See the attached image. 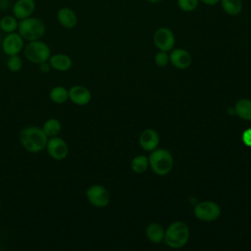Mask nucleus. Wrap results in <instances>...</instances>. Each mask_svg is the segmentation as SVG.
<instances>
[{"mask_svg": "<svg viewBox=\"0 0 251 251\" xmlns=\"http://www.w3.org/2000/svg\"><path fill=\"white\" fill-rule=\"evenodd\" d=\"M48 136L41 127L36 126H25L20 133V142L25 150L30 153H38L45 149Z\"/></svg>", "mask_w": 251, "mask_h": 251, "instance_id": "f257e3e1", "label": "nucleus"}, {"mask_svg": "<svg viewBox=\"0 0 251 251\" xmlns=\"http://www.w3.org/2000/svg\"><path fill=\"white\" fill-rule=\"evenodd\" d=\"M18 32L27 42L39 40L45 35L46 25L42 20L31 16L19 21Z\"/></svg>", "mask_w": 251, "mask_h": 251, "instance_id": "f03ea898", "label": "nucleus"}, {"mask_svg": "<svg viewBox=\"0 0 251 251\" xmlns=\"http://www.w3.org/2000/svg\"><path fill=\"white\" fill-rule=\"evenodd\" d=\"M24 54L27 61L32 64H40L48 61L51 56V49L47 43L39 40L28 41L24 47Z\"/></svg>", "mask_w": 251, "mask_h": 251, "instance_id": "7ed1b4c3", "label": "nucleus"}, {"mask_svg": "<svg viewBox=\"0 0 251 251\" xmlns=\"http://www.w3.org/2000/svg\"><path fill=\"white\" fill-rule=\"evenodd\" d=\"M189 230L187 226L182 222L173 223L165 232L164 238L166 244L172 248H180L188 240Z\"/></svg>", "mask_w": 251, "mask_h": 251, "instance_id": "20e7f679", "label": "nucleus"}, {"mask_svg": "<svg viewBox=\"0 0 251 251\" xmlns=\"http://www.w3.org/2000/svg\"><path fill=\"white\" fill-rule=\"evenodd\" d=\"M148 161L153 172L159 176H165L169 174L174 164L172 154L163 148L154 149Z\"/></svg>", "mask_w": 251, "mask_h": 251, "instance_id": "39448f33", "label": "nucleus"}, {"mask_svg": "<svg viewBox=\"0 0 251 251\" xmlns=\"http://www.w3.org/2000/svg\"><path fill=\"white\" fill-rule=\"evenodd\" d=\"M85 196L88 202L96 208H104L110 202V193L106 187L100 184L90 185L85 190Z\"/></svg>", "mask_w": 251, "mask_h": 251, "instance_id": "423d86ee", "label": "nucleus"}, {"mask_svg": "<svg viewBox=\"0 0 251 251\" xmlns=\"http://www.w3.org/2000/svg\"><path fill=\"white\" fill-rule=\"evenodd\" d=\"M45 149L50 158L56 161H62L69 155V145L66 140L59 135L49 137Z\"/></svg>", "mask_w": 251, "mask_h": 251, "instance_id": "0eeeda50", "label": "nucleus"}, {"mask_svg": "<svg viewBox=\"0 0 251 251\" xmlns=\"http://www.w3.org/2000/svg\"><path fill=\"white\" fill-rule=\"evenodd\" d=\"M220 214L219 205L212 201H203L194 207V215L203 222H213L219 218Z\"/></svg>", "mask_w": 251, "mask_h": 251, "instance_id": "6e6552de", "label": "nucleus"}, {"mask_svg": "<svg viewBox=\"0 0 251 251\" xmlns=\"http://www.w3.org/2000/svg\"><path fill=\"white\" fill-rule=\"evenodd\" d=\"M2 50L7 56L20 54L25 47V39L19 32L6 33V36L2 40Z\"/></svg>", "mask_w": 251, "mask_h": 251, "instance_id": "1a4fd4ad", "label": "nucleus"}, {"mask_svg": "<svg viewBox=\"0 0 251 251\" xmlns=\"http://www.w3.org/2000/svg\"><path fill=\"white\" fill-rule=\"evenodd\" d=\"M153 41L156 45V47L160 51H170L173 49L175 45V35L173 31L168 27H159L154 35H153Z\"/></svg>", "mask_w": 251, "mask_h": 251, "instance_id": "9d476101", "label": "nucleus"}, {"mask_svg": "<svg viewBox=\"0 0 251 251\" xmlns=\"http://www.w3.org/2000/svg\"><path fill=\"white\" fill-rule=\"evenodd\" d=\"M35 8L36 3L34 0H16L12 7V15L21 21L31 17Z\"/></svg>", "mask_w": 251, "mask_h": 251, "instance_id": "9b49d317", "label": "nucleus"}, {"mask_svg": "<svg viewBox=\"0 0 251 251\" xmlns=\"http://www.w3.org/2000/svg\"><path fill=\"white\" fill-rule=\"evenodd\" d=\"M69 99L75 105L85 106L91 100V92L82 85H74L69 89Z\"/></svg>", "mask_w": 251, "mask_h": 251, "instance_id": "f8f14e48", "label": "nucleus"}, {"mask_svg": "<svg viewBox=\"0 0 251 251\" xmlns=\"http://www.w3.org/2000/svg\"><path fill=\"white\" fill-rule=\"evenodd\" d=\"M58 23L67 29H72L77 25V16L70 7H62L57 12Z\"/></svg>", "mask_w": 251, "mask_h": 251, "instance_id": "ddd939ff", "label": "nucleus"}, {"mask_svg": "<svg viewBox=\"0 0 251 251\" xmlns=\"http://www.w3.org/2000/svg\"><path fill=\"white\" fill-rule=\"evenodd\" d=\"M48 61L52 69L58 72H67L73 66L72 58L65 53H56L53 55L51 54Z\"/></svg>", "mask_w": 251, "mask_h": 251, "instance_id": "4468645a", "label": "nucleus"}, {"mask_svg": "<svg viewBox=\"0 0 251 251\" xmlns=\"http://www.w3.org/2000/svg\"><path fill=\"white\" fill-rule=\"evenodd\" d=\"M170 60L172 64L178 69H186L191 64V55L184 49L176 48L170 54Z\"/></svg>", "mask_w": 251, "mask_h": 251, "instance_id": "2eb2a0df", "label": "nucleus"}, {"mask_svg": "<svg viewBox=\"0 0 251 251\" xmlns=\"http://www.w3.org/2000/svg\"><path fill=\"white\" fill-rule=\"evenodd\" d=\"M159 135L153 129L144 130L139 137V143L141 147L146 151H152L157 148L159 144Z\"/></svg>", "mask_w": 251, "mask_h": 251, "instance_id": "dca6fc26", "label": "nucleus"}, {"mask_svg": "<svg viewBox=\"0 0 251 251\" xmlns=\"http://www.w3.org/2000/svg\"><path fill=\"white\" fill-rule=\"evenodd\" d=\"M41 128L48 137L58 136L62 131V124L58 119L50 118L44 122Z\"/></svg>", "mask_w": 251, "mask_h": 251, "instance_id": "f3484780", "label": "nucleus"}, {"mask_svg": "<svg viewBox=\"0 0 251 251\" xmlns=\"http://www.w3.org/2000/svg\"><path fill=\"white\" fill-rule=\"evenodd\" d=\"M49 98L55 104H63L69 99V89L62 85L54 86L49 92Z\"/></svg>", "mask_w": 251, "mask_h": 251, "instance_id": "a211bd4d", "label": "nucleus"}, {"mask_svg": "<svg viewBox=\"0 0 251 251\" xmlns=\"http://www.w3.org/2000/svg\"><path fill=\"white\" fill-rule=\"evenodd\" d=\"M234 112L239 118L245 121H251V100L241 99L237 101L234 107Z\"/></svg>", "mask_w": 251, "mask_h": 251, "instance_id": "6ab92c4d", "label": "nucleus"}, {"mask_svg": "<svg viewBox=\"0 0 251 251\" xmlns=\"http://www.w3.org/2000/svg\"><path fill=\"white\" fill-rule=\"evenodd\" d=\"M19 20L13 15H6L0 19V29L5 33H11L18 30Z\"/></svg>", "mask_w": 251, "mask_h": 251, "instance_id": "aec40b11", "label": "nucleus"}, {"mask_svg": "<svg viewBox=\"0 0 251 251\" xmlns=\"http://www.w3.org/2000/svg\"><path fill=\"white\" fill-rule=\"evenodd\" d=\"M221 5L224 11L230 16H236L242 11L241 0H221Z\"/></svg>", "mask_w": 251, "mask_h": 251, "instance_id": "412c9836", "label": "nucleus"}, {"mask_svg": "<svg viewBox=\"0 0 251 251\" xmlns=\"http://www.w3.org/2000/svg\"><path fill=\"white\" fill-rule=\"evenodd\" d=\"M146 235L150 241L154 243H159L164 238V230L162 226L156 223L150 224L146 228Z\"/></svg>", "mask_w": 251, "mask_h": 251, "instance_id": "4be33fe9", "label": "nucleus"}, {"mask_svg": "<svg viewBox=\"0 0 251 251\" xmlns=\"http://www.w3.org/2000/svg\"><path fill=\"white\" fill-rule=\"evenodd\" d=\"M148 165H149L148 159L143 155H139V156H136L133 158V160L131 161L130 167H131L132 171H134L135 173L141 174L147 169Z\"/></svg>", "mask_w": 251, "mask_h": 251, "instance_id": "5701e85b", "label": "nucleus"}, {"mask_svg": "<svg viewBox=\"0 0 251 251\" xmlns=\"http://www.w3.org/2000/svg\"><path fill=\"white\" fill-rule=\"evenodd\" d=\"M6 66L11 71L12 73H18L23 69V60L22 58L18 55H11L8 56V59L6 61Z\"/></svg>", "mask_w": 251, "mask_h": 251, "instance_id": "b1692460", "label": "nucleus"}, {"mask_svg": "<svg viewBox=\"0 0 251 251\" xmlns=\"http://www.w3.org/2000/svg\"><path fill=\"white\" fill-rule=\"evenodd\" d=\"M177 6L183 12L194 11L199 3V0H176Z\"/></svg>", "mask_w": 251, "mask_h": 251, "instance_id": "393cba45", "label": "nucleus"}, {"mask_svg": "<svg viewBox=\"0 0 251 251\" xmlns=\"http://www.w3.org/2000/svg\"><path fill=\"white\" fill-rule=\"evenodd\" d=\"M169 59H170V57H169V55L167 54L166 51H160V52H158V53L155 55V58H154L155 63H156L158 66H160V67L166 66V65L168 64V62H169Z\"/></svg>", "mask_w": 251, "mask_h": 251, "instance_id": "a878e982", "label": "nucleus"}, {"mask_svg": "<svg viewBox=\"0 0 251 251\" xmlns=\"http://www.w3.org/2000/svg\"><path fill=\"white\" fill-rule=\"evenodd\" d=\"M242 141L245 145L251 147V128L244 130L242 134Z\"/></svg>", "mask_w": 251, "mask_h": 251, "instance_id": "bb28decb", "label": "nucleus"}, {"mask_svg": "<svg viewBox=\"0 0 251 251\" xmlns=\"http://www.w3.org/2000/svg\"><path fill=\"white\" fill-rule=\"evenodd\" d=\"M38 66H39V70H40V72H41V73H43V74H47V73H49V72L51 71V69H52V67H51V65H50V63H49V61L42 62V63L38 64Z\"/></svg>", "mask_w": 251, "mask_h": 251, "instance_id": "cd10ccee", "label": "nucleus"}, {"mask_svg": "<svg viewBox=\"0 0 251 251\" xmlns=\"http://www.w3.org/2000/svg\"><path fill=\"white\" fill-rule=\"evenodd\" d=\"M199 1H201L202 3H204V4H206V5L213 6V5L217 4V3H219L221 0H199Z\"/></svg>", "mask_w": 251, "mask_h": 251, "instance_id": "c85d7f7f", "label": "nucleus"}, {"mask_svg": "<svg viewBox=\"0 0 251 251\" xmlns=\"http://www.w3.org/2000/svg\"><path fill=\"white\" fill-rule=\"evenodd\" d=\"M148 2H151V3H157V2H159V1H161V0H147Z\"/></svg>", "mask_w": 251, "mask_h": 251, "instance_id": "c756f323", "label": "nucleus"}, {"mask_svg": "<svg viewBox=\"0 0 251 251\" xmlns=\"http://www.w3.org/2000/svg\"><path fill=\"white\" fill-rule=\"evenodd\" d=\"M0 207H1V202H0Z\"/></svg>", "mask_w": 251, "mask_h": 251, "instance_id": "7c9ffc66", "label": "nucleus"}]
</instances>
